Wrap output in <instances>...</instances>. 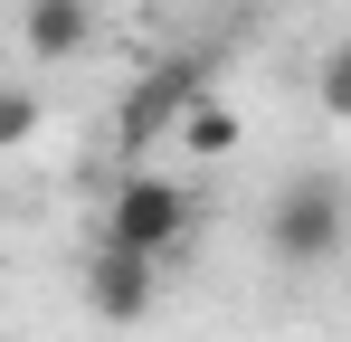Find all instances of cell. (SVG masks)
Returning a JSON list of instances; mask_svg holds the SVG:
<instances>
[{
	"label": "cell",
	"mask_w": 351,
	"mask_h": 342,
	"mask_svg": "<svg viewBox=\"0 0 351 342\" xmlns=\"http://www.w3.org/2000/svg\"><path fill=\"white\" fill-rule=\"evenodd\" d=\"M38 124H48V105H38L29 86H0V152H19V143H38Z\"/></svg>",
	"instance_id": "8"
},
{
	"label": "cell",
	"mask_w": 351,
	"mask_h": 342,
	"mask_svg": "<svg viewBox=\"0 0 351 342\" xmlns=\"http://www.w3.org/2000/svg\"><path fill=\"white\" fill-rule=\"evenodd\" d=\"M152 304H162V257H133V247H95L86 257V314L95 323H152Z\"/></svg>",
	"instance_id": "4"
},
{
	"label": "cell",
	"mask_w": 351,
	"mask_h": 342,
	"mask_svg": "<svg viewBox=\"0 0 351 342\" xmlns=\"http://www.w3.org/2000/svg\"><path fill=\"white\" fill-rule=\"evenodd\" d=\"M19 38H29V57H38V67H66V57H86V38H95V0H29Z\"/></svg>",
	"instance_id": "5"
},
{
	"label": "cell",
	"mask_w": 351,
	"mask_h": 342,
	"mask_svg": "<svg viewBox=\"0 0 351 342\" xmlns=\"http://www.w3.org/2000/svg\"><path fill=\"white\" fill-rule=\"evenodd\" d=\"M351 238V200L342 181H323V171H304L276 190V209H266V247H276V266H332Z\"/></svg>",
	"instance_id": "1"
},
{
	"label": "cell",
	"mask_w": 351,
	"mask_h": 342,
	"mask_svg": "<svg viewBox=\"0 0 351 342\" xmlns=\"http://www.w3.org/2000/svg\"><path fill=\"white\" fill-rule=\"evenodd\" d=\"M171 143H180V152H199V162H219V152H237V143H247V124H237V105L219 95V86H199V95L180 105Z\"/></svg>",
	"instance_id": "6"
},
{
	"label": "cell",
	"mask_w": 351,
	"mask_h": 342,
	"mask_svg": "<svg viewBox=\"0 0 351 342\" xmlns=\"http://www.w3.org/2000/svg\"><path fill=\"white\" fill-rule=\"evenodd\" d=\"M313 105L332 114V124H351V38L323 48V67H313Z\"/></svg>",
	"instance_id": "7"
},
{
	"label": "cell",
	"mask_w": 351,
	"mask_h": 342,
	"mask_svg": "<svg viewBox=\"0 0 351 342\" xmlns=\"http://www.w3.org/2000/svg\"><path fill=\"white\" fill-rule=\"evenodd\" d=\"M190 238V190L171 171H123L105 219H95V247H133V257H171Z\"/></svg>",
	"instance_id": "2"
},
{
	"label": "cell",
	"mask_w": 351,
	"mask_h": 342,
	"mask_svg": "<svg viewBox=\"0 0 351 342\" xmlns=\"http://www.w3.org/2000/svg\"><path fill=\"white\" fill-rule=\"evenodd\" d=\"M199 86H209V67H199V57H162V67H143V76H133V95H123V114H114L123 152H152V143H171L180 105H190Z\"/></svg>",
	"instance_id": "3"
}]
</instances>
